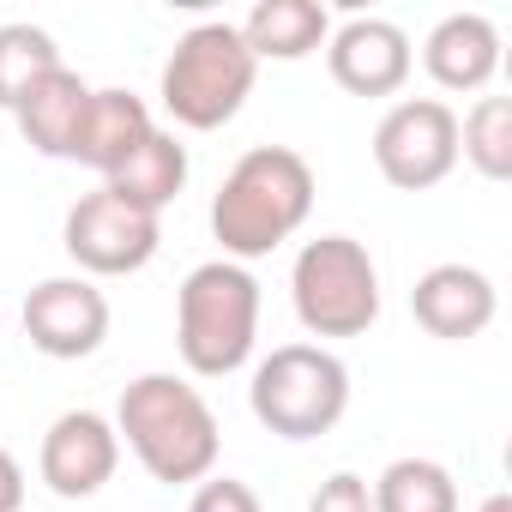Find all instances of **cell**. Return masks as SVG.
Returning a JSON list of instances; mask_svg holds the SVG:
<instances>
[{
  "mask_svg": "<svg viewBox=\"0 0 512 512\" xmlns=\"http://www.w3.org/2000/svg\"><path fill=\"white\" fill-rule=\"evenodd\" d=\"M374 163L398 193H428L458 169V115L440 97L392 103L374 127Z\"/></svg>",
  "mask_w": 512,
  "mask_h": 512,
  "instance_id": "cell-7",
  "label": "cell"
},
{
  "mask_svg": "<svg viewBox=\"0 0 512 512\" xmlns=\"http://www.w3.org/2000/svg\"><path fill=\"white\" fill-rule=\"evenodd\" d=\"M187 512H260V494H253L247 482H235V476H205L193 488Z\"/></svg>",
  "mask_w": 512,
  "mask_h": 512,
  "instance_id": "cell-21",
  "label": "cell"
},
{
  "mask_svg": "<svg viewBox=\"0 0 512 512\" xmlns=\"http://www.w3.org/2000/svg\"><path fill=\"white\" fill-rule=\"evenodd\" d=\"M253 73H260V61L247 55L241 31L211 19V25H193L175 55L163 61V109L193 127V133H211L223 121L241 115L247 91H253Z\"/></svg>",
  "mask_w": 512,
  "mask_h": 512,
  "instance_id": "cell-5",
  "label": "cell"
},
{
  "mask_svg": "<svg viewBox=\"0 0 512 512\" xmlns=\"http://www.w3.org/2000/svg\"><path fill=\"white\" fill-rule=\"evenodd\" d=\"M25 506V470H19V458L0 446V512H19Z\"/></svg>",
  "mask_w": 512,
  "mask_h": 512,
  "instance_id": "cell-23",
  "label": "cell"
},
{
  "mask_svg": "<svg viewBox=\"0 0 512 512\" xmlns=\"http://www.w3.org/2000/svg\"><path fill=\"white\" fill-rule=\"evenodd\" d=\"M157 241H163L157 217L139 211V205H127V199H115L109 187L85 193L67 211V229H61V247L73 253L91 278H127V272L151 266L157 260Z\"/></svg>",
  "mask_w": 512,
  "mask_h": 512,
  "instance_id": "cell-8",
  "label": "cell"
},
{
  "mask_svg": "<svg viewBox=\"0 0 512 512\" xmlns=\"http://www.w3.org/2000/svg\"><path fill=\"white\" fill-rule=\"evenodd\" d=\"M55 67H61V49L43 25H0V109H13Z\"/></svg>",
  "mask_w": 512,
  "mask_h": 512,
  "instance_id": "cell-19",
  "label": "cell"
},
{
  "mask_svg": "<svg viewBox=\"0 0 512 512\" xmlns=\"http://www.w3.org/2000/svg\"><path fill=\"white\" fill-rule=\"evenodd\" d=\"M121 464V434L109 416L97 410H67L49 422L43 434V452H37V470L43 482L61 494V500H91Z\"/></svg>",
  "mask_w": 512,
  "mask_h": 512,
  "instance_id": "cell-10",
  "label": "cell"
},
{
  "mask_svg": "<svg viewBox=\"0 0 512 512\" xmlns=\"http://www.w3.org/2000/svg\"><path fill=\"white\" fill-rule=\"evenodd\" d=\"M410 37L392 19H350L326 37V67L350 97H392L410 79Z\"/></svg>",
  "mask_w": 512,
  "mask_h": 512,
  "instance_id": "cell-11",
  "label": "cell"
},
{
  "mask_svg": "<svg viewBox=\"0 0 512 512\" xmlns=\"http://www.w3.org/2000/svg\"><path fill=\"white\" fill-rule=\"evenodd\" d=\"M103 187H109L115 199H127V205H139V211H151V217H163V205L187 187V145H175V133H151Z\"/></svg>",
  "mask_w": 512,
  "mask_h": 512,
  "instance_id": "cell-17",
  "label": "cell"
},
{
  "mask_svg": "<svg viewBox=\"0 0 512 512\" xmlns=\"http://www.w3.org/2000/svg\"><path fill=\"white\" fill-rule=\"evenodd\" d=\"M314 211V169L290 145H253L211 199V235L223 241V260H260L278 241H290Z\"/></svg>",
  "mask_w": 512,
  "mask_h": 512,
  "instance_id": "cell-1",
  "label": "cell"
},
{
  "mask_svg": "<svg viewBox=\"0 0 512 512\" xmlns=\"http://www.w3.org/2000/svg\"><path fill=\"white\" fill-rule=\"evenodd\" d=\"M368 494L374 512H458V482L434 458H392Z\"/></svg>",
  "mask_w": 512,
  "mask_h": 512,
  "instance_id": "cell-18",
  "label": "cell"
},
{
  "mask_svg": "<svg viewBox=\"0 0 512 512\" xmlns=\"http://www.w3.org/2000/svg\"><path fill=\"white\" fill-rule=\"evenodd\" d=\"M290 296H296V320L314 338H362L380 320V272L368 247L350 235H320L296 253Z\"/></svg>",
  "mask_w": 512,
  "mask_h": 512,
  "instance_id": "cell-6",
  "label": "cell"
},
{
  "mask_svg": "<svg viewBox=\"0 0 512 512\" xmlns=\"http://www.w3.org/2000/svg\"><path fill=\"white\" fill-rule=\"evenodd\" d=\"M235 31L253 61H302L332 37V19L320 0H260Z\"/></svg>",
  "mask_w": 512,
  "mask_h": 512,
  "instance_id": "cell-16",
  "label": "cell"
},
{
  "mask_svg": "<svg viewBox=\"0 0 512 512\" xmlns=\"http://www.w3.org/2000/svg\"><path fill=\"white\" fill-rule=\"evenodd\" d=\"M308 512H374V494H368V482H362V476L338 470V476H326V482H320V494L308 500Z\"/></svg>",
  "mask_w": 512,
  "mask_h": 512,
  "instance_id": "cell-22",
  "label": "cell"
},
{
  "mask_svg": "<svg viewBox=\"0 0 512 512\" xmlns=\"http://www.w3.org/2000/svg\"><path fill=\"white\" fill-rule=\"evenodd\" d=\"M476 512H512V494H488V500H482Z\"/></svg>",
  "mask_w": 512,
  "mask_h": 512,
  "instance_id": "cell-24",
  "label": "cell"
},
{
  "mask_svg": "<svg viewBox=\"0 0 512 512\" xmlns=\"http://www.w3.org/2000/svg\"><path fill=\"white\" fill-rule=\"evenodd\" d=\"M458 151L476 163V175L506 181L512 175V103L506 97H482L464 127H458Z\"/></svg>",
  "mask_w": 512,
  "mask_h": 512,
  "instance_id": "cell-20",
  "label": "cell"
},
{
  "mask_svg": "<svg viewBox=\"0 0 512 512\" xmlns=\"http://www.w3.org/2000/svg\"><path fill=\"white\" fill-rule=\"evenodd\" d=\"M85 109H91V85H85L73 67H55L49 79H37V85L13 103V121H19V133H25L31 151H43V157H67V163H73V145H79Z\"/></svg>",
  "mask_w": 512,
  "mask_h": 512,
  "instance_id": "cell-13",
  "label": "cell"
},
{
  "mask_svg": "<svg viewBox=\"0 0 512 512\" xmlns=\"http://www.w3.org/2000/svg\"><path fill=\"white\" fill-rule=\"evenodd\" d=\"M247 404L278 440H320L350 410V368L320 344H278L253 368Z\"/></svg>",
  "mask_w": 512,
  "mask_h": 512,
  "instance_id": "cell-4",
  "label": "cell"
},
{
  "mask_svg": "<svg viewBox=\"0 0 512 512\" xmlns=\"http://www.w3.org/2000/svg\"><path fill=\"white\" fill-rule=\"evenodd\" d=\"M151 109L133 97V91H91V109H85V127H79V145H73V163L97 169L103 181L151 139Z\"/></svg>",
  "mask_w": 512,
  "mask_h": 512,
  "instance_id": "cell-15",
  "label": "cell"
},
{
  "mask_svg": "<svg viewBox=\"0 0 512 512\" xmlns=\"http://www.w3.org/2000/svg\"><path fill=\"white\" fill-rule=\"evenodd\" d=\"M410 314L434 338H452V344L458 338H476V332L494 326V284L476 266H434V272L416 278Z\"/></svg>",
  "mask_w": 512,
  "mask_h": 512,
  "instance_id": "cell-12",
  "label": "cell"
},
{
  "mask_svg": "<svg viewBox=\"0 0 512 512\" xmlns=\"http://www.w3.org/2000/svg\"><path fill=\"white\" fill-rule=\"evenodd\" d=\"M422 67L440 91H482L500 67V31L482 13H452L428 31Z\"/></svg>",
  "mask_w": 512,
  "mask_h": 512,
  "instance_id": "cell-14",
  "label": "cell"
},
{
  "mask_svg": "<svg viewBox=\"0 0 512 512\" xmlns=\"http://www.w3.org/2000/svg\"><path fill=\"white\" fill-rule=\"evenodd\" d=\"M260 338V284L235 260H205L187 272L181 296H175V344L181 362L205 380L235 374L253 356Z\"/></svg>",
  "mask_w": 512,
  "mask_h": 512,
  "instance_id": "cell-3",
  "label": "cell"
},
{
  "mask_svg": "<svg viewBox=\"0 0 512 512\" xmlns=\"http://www.w3.org/2000/svg\"><path fill=\"white\" fill-rule=\"evenodd\" d=\"M115 434H127L133 458L169 488L175 482H205L211 464H217V446H223L211 404L175 374H139L121 392Z\"/></svg>",
  "mask_w": 512,
  "mask_h": 512,
  "instance_id": "cell-2",
  "label": "cell"
},
{
  "mask_svg": "<svg viewBox=\"0 0 512 512\" xmlns=\"http://www.w3.org/2000/svg\"><path fill=\"white\" fill-rule=\"evenodd\" d=\"M25 338L49 362H79L109 338V302L85 278H49L25 296Z\"/></svg>",
  "mask_w": 512,
  "mask_h": 512,
  "instance_id": "cell-9",
  "label": "cell"
}]
</instances>
